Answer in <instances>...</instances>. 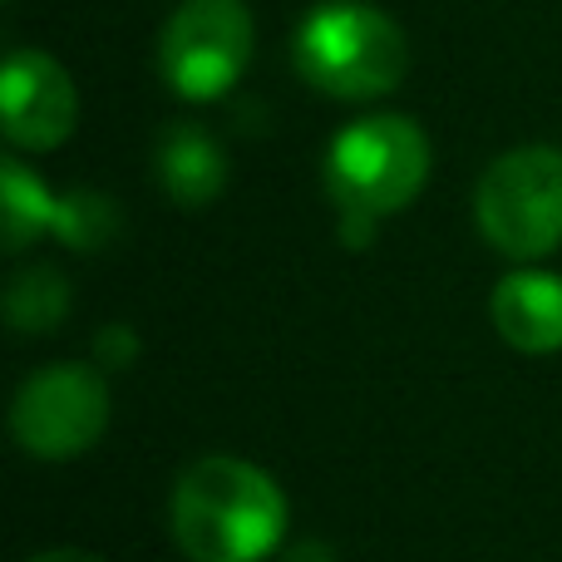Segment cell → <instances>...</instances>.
I'll return each instance as SVG.
<instances>
[{"label": "cell", "mask_w": 562, "mask_h": 562, "mask_svg": "<svg viewBox=\"0 0 562 562\" xmlns=\"http://www.w3.org/2000/svg\"><path fill=\"white\" fill-rule=\"evenodd\" d=\"M168 524L188 562H267L286 538V494L252 459L207 454L178 474Z\"/></svg>", "instance_id": "cell-1"}, {"label": "cell", "mask_w": 562, "mask_h": 562, "mask_svg": "<svg viewBox=\"0 0 562 562\" xmlns=\"http://www.w3.org/2000/svg\"><path fill=\"white\" fill-rule=\"evenodd\" d=\"M435 148L409 114H370L346 124L326 148L321 183L336 203L340 243L370 247L385 217L405 213L429 183Z\"/></svg>", "instance_id": "cell-2"}, {"label": "cell", "mask_w": 562, "mask_h": 562, "mask_svg": "<svg viewBox=\"0 0 562 562\" xmlns=\"http://www.w3.org/2000/svg\"><path fill=\"white\" fill-rule=\"evenodd\" d=\"M291 59L311 89L346 104H366L405 79L409 40L395 15L370 0H321L301 15Z\"/></svg>", "instance_id": "cell-3"}, {"label": "cell", "mask_w": 562, "mask_h": 562, "mask_svg": "<svg viewBox=\"0 0 562 562\" xmlns=\"http://www.w3.org/2000/svg\"><path fill=\"white\" fill-rule=\"evenodd\" d=\"M474 223L508 262H543L562 247V148L524 144L479 173Z\"/></svg>", "instance_id": "cell-4"}, {"label": "cell", "mask_w": 562, "mask_h": 562, "mask_svg": "<svg viewBox=\"0 0 562 562\" xmlns=\"http://www.w3.org/2000/svg\"><path fill=\"white\" fill-rule=\"evenodd\" d=\"M257 25L247 0H183L158 30L154 65L188 104L223 99L252 65Z\"/></svg>", "instance_id": "cell-5"}, {"label": "cell", "mask_w": 562, "mask_h": 562, "mask_svg": "<svg viewBox=\"0 0 562 562\" xmlns=\"http://www.w3.org/2000/svg\"><path fill=\"white\" fill-rule=\"evenodd\" d=\"M114 400L99 366L85 360H59L25 375V385L10 400V435L30 459H79L104 439Z\"/></svg>", "instance_id": "cell-6"}, {"label": "cell", "mask_w": 562, "mask_h": 562, "mask_svg": "<svg viewBox=\"0 0 562 562\" xmlns=\"http://www.w3.org/2000/svg\"><path fill=\"white\" fill-rule=\"evenodd\" d=\"M0 104H5V138L25 154H49L79 124L75 79L45 49H10L0 75Z\"/></svg>", "instance_id": "cell-7"}, {"label": "cell", "mask_w": 562, "mask_h": 562, "mask_svg": "<svg viewBox=\"0 0 562 562\" xmlns=\"http://www.w3.org/2000/svg\"><path fill=\"white\" fill-rule=\"evenodd\" d=\"M488 316L498 340L518 356H553L562 350V277L543 267H518L494 286Z\"/></svg>", "instance_id": "cell-8"}, {"label": "cell", "mask_w": 562, "mask_h": 562, "mask_svg": "<svg viewBox=\"0 0 562 562\" xmlns=\"http://www.w3.org/2000/svg\"><path fill=\"white\" fill-rule=\"evenodd\" d=\"M154 178L178 207H207L227 188V154L203 124H173L154 144Z\"/></svg>", "instance_id": "cell-9"}, {"label": "cell", "mask_w": 562, "mask_h": 562, "mask_svg": "<svg viewBox=\"0 0 562 562\" xmlns=\"http://www.w3.org/2000/svg\"><path fill=\"white\" fill-rule=\"evenodd\" d=\"M69 301H75V291H69L59 267L49 262L20 267L5 286V321L15 336H49L69 316Z\"/></svg>", "instance_id": "cell-10"}, {"label": "cell", "mask_w": 562, "mask_h": 562, "mask_svg": "<svg viewBox=\"0 0 562 562\" xmlns=\"http://www.w3.org/2000/svg\"><path fill=\"white\" fill-rule=\"evenodd\" d=\"M59 193H49L40 183V173H30L25 158L10 154L0 168V217H5V252H25L40 233L55 227Z\"/></svg>", "instance_id": "cell-11"}, {"label": "cell", "mask_w": 562, "mask_h": 562, "mask_svg": "<svg viewBox=\"0 0 562 562\" xmlns=\"http://www.w3.org/2000/svg\"><path fill=\"white\" fill-rule=\"evenodd\" d=\"M119 223H124V217H119L109 193H99V188H69V193H59L55 227H49V233H55L69 252H99V247L114 243Z\"/></svg>", "instance_id": "cell-12"}, {"label": "cell", "mask_w": 562, "mask_h": 562, "mask_svg": "<svg viewBox=\"0 0 562 562\" xmlns=\"http://www.w3.org/2000/svg\"><path fill=\"white\" fill-rule=\"evenodd\" d=\"M138 360V330L128 321H109L94 336V366L99 370H128Z\"/></svg>", "instance_id": "cell-13"}, {"label": "cell", "mask_w": 562, "mask_h": 562, "mask_svg": "<svg viewBox=\"0 0 562 562\" xmlns=\"http://www.w3.org/2000/svg\"><path fill=\"white\" fill-rule=\"evenodd\" d=\"M277 562H340V553L330 543H321V538H306V543L281 548Z\"/></svg>", "instance_id": "cell-14"}, {"label": "cell", "mask_w": 562, "mask_h": 562, "mask_svg": "<svg viewBox=\"0 0 562 562\" xmlns=\"http://www.w3.org/2000/svg\"><path fill=\"white\" fill-rule=\"evenodd\" d=\"M30 562H99V558L85 553V548H49V553H35Z\"/></svg>", "instance_id": "cell-15"}]
</instances>
